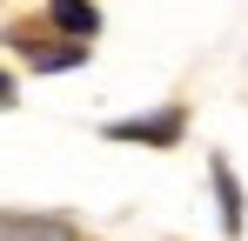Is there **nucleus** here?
Instances as JSON below:
<instances>
[{"label":"nucleus","mask_w":248,"mask_h":241,"mask_svg":"<svg viewBox=\"0 0 248 241\" xmlns=\"http://www.w3.org/2000/svg\"><path fill=\"white\" fill-rule=\"evenodd\" d=\"M0 241H81L61 214H0Z\"/></svg>","instance_id":"1"},{"label":"nucleus","mask_w":248,"mask_h":241,"mask_svg":"<svg viewBox=\"0 0 248 241\" xmlns=\"http://www.w3.org/2000/svg\"><path fill=\"white\" fill-rule=\"evenodd\" d=\"M108 134H114V141H148V148H168V141H181V114L168 107V114H155V120H114Z\"/></svg>","instance_id":"2"},{"label":"nucleus","mask_w":248,"mask_h":241,"mask_svg":"<svg viewBox=\"0 0 248 241\" xmlns=\"http://www.w3.org/2000/svg\"><path fill=\"white\" fill-rule=\"evenodd\" d=\"M47 20H54L61 34H74V40H87L94 27H101V14H94V0H47Z\"/></svg>","instance_id":"3"},{"label":"nucleus","mask_w":248,"mask_h":241,"mask_svg":"<svg viewBox=\"0 0 248 241\" xmlns=\"http://www.w3.org/2000/svg\"><path fill=\"white\" fill-rule=\"evenodd\" d=\"M208 174H215V195H221V228L242 235V188H235V167L215 154V161H208Z\"/></svg>","instance_id":"4"},{"label":"nucleus","mask_w":248,"mask_h":241,"mask_svg":"<svg viewBox=\"0 0 248 241\" xmlns=\"http://www.w3.org/2000/svg\"><path fill=\"white\" fill-rule=\"evenodd\" d=\"M87 60V40H61V47H41V54H34V67H41V74H61V67H81Z\"/></svg>","instance_id":"5"},{"label":"nucleus","mask_w":248,"mask_h":241,"mask_svg":"<svg viewBox=\"0 0 248 241\" xmlns=\"http://www.w3.org/2000/svg\"><path fill=\"white\" fill-rule=\"evenodd\" d=\"M0 107H14V80L7 74H0Z\"/></svg>","instance_id":"6"}]
</instances>
